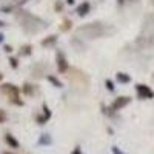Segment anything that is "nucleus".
Returning <instances> with one entry per match:
<instances>
[{
    "label": "nucleus",
    "mask_w": 154,
    "mask_h": 154,
    "mask_svg": "<svg viewBox=\"0 0 154 154\" xmlns=\"http://www.w3.org/2000/svg\"><path fill=\"white\" fill-rule=\"evenodd\" d=\"M42 114H38L37 117H35V122L38 123V125H45L51 117H53V112H51V109H49V106L46 105V103H43L42 105Z\"/></svg>",
    "instance_id": "nucleus-6"
},
{
    "label": "nucleus",
    "mask_w": 154,
    "mask_h": 154,
    "mask_svg": "<svg viewBox=\"0 0 154 154\" xmlns=\"http://www.w3.org/2000/svg\"><path fill=\"white\" fill-rule=\"evenodd\" d=\"M54 9L60 12V11H62V2H56V5H54Z\"/></svg>",
    "instance_id": "nucleus-23"
},
{
    "label": "nucleus",
    "mask_w": 154,
    "mask_h": 154,
    "mask_svg": "<svg viewBox=\"0 0 154 154\" xmlns=\"http://www.w3.org/2000/svg\"><path fill=\"white\" fill-rule=\"evenodd\" d=\"M117 3H119V6H123L125 5V0H117Z\"/></svg>",
    "instance_id": "nucleus-24"
},
{
    "label": "nucleus",
    "mask_w": 154,
    "mask_h": 154,
    "mask_svg": "<svg viewBox=\"0 0 154 154\" xmlns=\"http://www.w3.org/2000/svg\"><path fill=\"white\" fill-rule=\"evenodd\" d=\"M71 154H83V152H82V148H80V145H75V146L72 148Z\"/></svg>",
    "instance_id": "nucleus-18"
},
{
    "label": "nucleus",
    "mask_w": 154,
    "mask_h": 154,
    "mask_svg": "<svg viewBox=\"0 0 154 154\" xmlns=\"http://www.w3.org/2000/svg\"><path fill=\"white\" fill-rule=\"evenodd\" d=\"M57 40H59V35H56V34H51V35H48V37H45L43 40L40 42V45L42 46H54L56 43H57Z\"/></svg>",
    "instance_id": "nucleus-11"
},
{
    "label": "nucleus",
    "mask_w": 154,
    "mask_h": 154,
    "mask_svg": "<svg viewBox=\"0 0 154 154\" xmlns=\"http://www.w3.org/2000/svg\"><path fill=\"white\" fill-rule=\"evenodd\" d=\"M3 154H16V152H11V151H5Z\"/></svg>",
    "instance_id": "nucleus-28"
},
{
    "label": "nucleus",
    "mask_w": 154,
    "mask_h": 154,
    "mask_svg": "<svg viewBox=\"0 0 154 154\" xmlns=\"http://www.w3.org/2000/svg\"><path fill=\"white\" fill-rule=\"evenodd\" d=\"M89 11H91V3H89V2H82L79 6H77L75 14L79 16V17H85Z\"/></svg>",
    "instance_id": "nucleus-7"
},
{
    "label": "nucleus",
    "mask_w": 154,
    "mask_h": 154,
    "mask_svg": "<svg viewBox=\"0 0 154 154\" xmlns=\"http://www.w3.org/2000/svg\"><path fill=\"white\" fill-rule=\"evenodd\" d=\"M111 151H112V154H125V152H123V151H122L119 146H116V145L111 148Z\"/></svg>",
    "instance_id": "nucleus-19"
},
{
    "label": "nucleus",
    "mask_w": 154,
    "mask_h": 154,
    "mask_svg": "<svg viewBox=\"0 0 154 154\" xmlns=\"http://www.w3.org/2000/svg\"><path fill=\"white\" fill-rule=\"evenodd\" d=\"M0 93H2V94H6V96L9 97L11 102L20 99V89H19V86H16L14 83H8V82L3 83L2 86H0Z\"/></svg>",
    "instance_id": "nucleus-2"
},
{
    "label": "nucleus",
    "mask_w": 154,
    "mask_h": 154,
    "mask_svg": "<svg viewBox=\"0 0 154 154\" xmlns=\"http://www.w3.org/2000/svg\"><path fill=\"white\" fill-rule=\"evenodd\" d=\"M37 143L40 146H51L53 145V137H51L48 133H43V134H40V137H38Z\"/></svg>",
    "instance_id": "nucleus-9"
},
{
    "label": "nucleus",
    "mask_w": 154,
    "mask_h": 154,
    "mask_svg": "<svg viewBox=\"0 0 154 154\" xmlns=\"http://www.w3.org/2000/svg\"><path fill=\"white\" fill-rule=\"evenodd\" d=\"M2 79H3V74H2V72H0V82H2Z\"/></svg>",
    "instance_id": "nucleus-29"
},
{
    "label": "nucleus",
    "mask_w": 154,
    "mask_h": 154,
    "mask_svg": "<svg viewBox=\"0 0 154 154\" xmlns=\"http://www.w3.org/2000/svg\"><path fill=\"white\" fill-rule=\"evenodd\" d=\"M56 65H57L59 72H68L69 71L68 60H66L65 54H63L62 51H57V54H56Z\"/></svg>",
    "instance_id": "nucleus-5"
},
{
    "label": "nucleus",
    "mask_w": 154,
    "mask_h": 154,
    "mask_svg": "<svg viewBox=\"0 0 154 154\" xmlns=\"http://www.w3.org/2000/svg\"><path fill=\"white\" fill-rule=\"evenodd\" d=\"M22 91H23V94H25V96L31 97V96H34V94H35V86H34L32 83H29V82H25V83H23V86H22Z\"/></svg>",
    "instance_id": "nucleus-12"
},
{
    "label": "nucleus",
    "mask_w": 154,
    "mask_h": 154,
    "mask_svg": "<svg viewBox=\"0 0 154 154\" xmlns=\"http://www.w3.org/2000/svg\"><path fill=\"white\" fill-rule=\"evenodd\" d=\"M3 140L6 142V145L8 146H11V148H19L20 146V143H19V140L12 136L11 133H5V137H3Z\"/></svg>",
    "instance_id": "nucleus-8"
},
{
    "label": "nucleus",
    "mask_w": 154,
    "mask_h": 154,
    "mask_svg": "<svg viewBox=\"0 0 154 154\" xmlns=\"http://www.w3.org/2000/svg\"><path fill=\"white\" fill-rule=\"evenodd\" d=\"M66 3L68 5H74V0H66Z\"/></svg>",
    "instance_id": "nucleus-27"
},
{
    "label": "nucleus",
    "mask_w": 154,
    "mask_h": 154,
    "mask_svg": "<svg viewBox=\"0 0 154 154\" xmlns=\"http://www.w3.org/2000/svg\"><path fill=\"white\" fill-rule=\"evenodd\" d=\"M71 26H72V22H71L69 19H65V20L62 22V25H60V31L66 32V31H69V29H71Z\"/></svg>",
    "instance_id": "nucleus-15"
},
{
    "label": "nucleus",
    "mask_w": 154,
    "mask_h": 154,
    "mask_svg": "<svg viewBox=\"0 0 154 154\" xmlns=\"http://www.w3.org/2000/svg\"><path fill=\"white\" fill-rule=\"evenodd\" d=\"M131 103V97L130 96H119L117 99H114V102L111 103V109L114 111V112H117V111H120L122 108H125L126 105H130Z\"/></svg>",
    "instance_id": "nucleus-4"
},
{
    "label": "nucleus",
    "mask_w": 154,
    "mask_h": 154,
    "mask_svg": "<svg viewBox=\"0 0 154 154\" xmlns=\"http://www.w3.org/2000/svg\"><path fill=\"white\" fill-rule=\"evenodd\" d=\"M19 54L20 56H31L32 54V45H23L22 48H20V51H19Z\"/></svg>",
    "instance_id": "nucleus-14"
},
{
    "label": "nucleus",
    "mask_w": 154,
    "mask_h": 154,
    "mask_svg": "<svg viewBox=\"0 0 154 154\" xmlns=\"http://www.w3.org/2000/svg\"><path fill=\"white\" fill-rule=\"evenodd\" d=\"M136 91H137V97L142 99V100H146V99H152L154 97V91L148 85H143V83H137L136 85Z\"/></svg>",
    "instance_id": "nucleus-3"
},
{
    "label": "nucleus",
    "mask_w": 154,
    "mask_h": 154,
    "mask_svg": "<svg viewBox=\"0 0 154 154\" xmlns=\"http://www.w3.org/2000/svg\"><path fill=\"white\" fill-rule=\"evenodd\" d=\"M9 65H11L12 69H17V68H19V59H16V57H9Z\"/></svg>",
    "instance_id": "nucleus-17"
},
{
    "label": "nucleus",
    "mask_w": 154,
    "mask_h": 154,
    "mask_svg": "<svg viewBox=\"0 0 154 154\" xmlns=\"http://www.w3.org/2000/svg\"><path fill=\"white\" fill-rule=\"evenodd\" d=\"M46 79H48V82L53 85V86H56V88H63V83H62V80L60 79H57V77L54 75V74H48L46 75Z\"/></svg>",
    "instance_id": "nucleus-13"
},
{
    "label": "nucleus",
    "mask_w": 154,
    "mask_h": 154,
    "mask_svg": "<svg viewBox=\"0 0 154 154\" xmlns=\"http://www.w3.org/2000/svg\"><path fill=\"white\" fill-rule=\"evenodd\" d=\"M75 32L79 35H83L85 38H100V37L112 35L116 32V28L106 23L94 22V23H86L83 26H79Z\"/></svg>",
    "instance_id": "nucleus-1"
},
{
    "label": "nucleus",
    "mask_w": 154,
    "mask_h": 154,
    "mask_svg": "<svg viewBox=\"0 0 154 154\" xmlns=\"http://www.w3.org/2000/svg\"><path fill=\"white\" fill-rule=\"evenodd\" d=\"M105 86H106V89L109 93H112L114 89H116V86H114V82L111 80V79H105Z\"/></svg>",
    "instance_id": "nucleus-16"
},
{
    "label": "nucleus",
    "mask_w": 154,
    "mask_h": 154,
    "mask_svg": "<svg viewBox=\"0 0 154 154\" xmlns=\"http://www.w3.org/2000/svg\"><path fill=\"white\" fill-rule=\"evenodd\" d=\"M116 80H117V83H122V85H126L131 82V75L126 74L123 71H117V74H116Z\"/></svg>",
    "instance_id": "nucleus-10"
},
{
    "label": "nucleus",
    "mask_w": 154,
    "mask_h": 154,
    "mask_svg": "<svg viewBox=\"0 0 154 154\" xmlns=\"http://www.w3.org/2000/svg\"><path fill=\"white\" fill-rule=\"evenodd\" d=\"M3 51H5L6 54H11L14 49H12V46H11V45H5V46H3Z\"/></svg>",
    "instance_id": "nucleus-22"
},
{
    "label": "nucleus",
    "mask_w": 154,
    "mask_h": 154,
    "mask_svg": "<svg viewBox=\"0 0 154 154\" xmlns=\"http://www.w3.org/2000/svg\"><path fill=\"white\" fill-rule=\"evenodd\" d=\"M3 38H5V34H3V32H0V43L3 42Z\"/></svg>",
    "instance_id": "nucleus-25"
},
{
    "label": "nucleus",
    "mask_w": 154,
    "mask_h": 154,
    "mask_svg": "<svg viewBox=\"0 0 154 154\" xmlns=\"http://www.w3.org/2000/svg\"><path fill=\"white\" fill-rule=\"evenodd\" d=\"M5 120H6V112L0 108V123H3Z\"/></svg>",
    "instance_id": "nucleus-20"
},
{
    "label": "nucleus",
    "mask_w": 154,
    "mask_h": 154,
    "mask_svg": "<svg viewBox=\"0 0 154 154\" xmlns=\"http://www.w3.org/2000/svg\"><path fill=\"white\" fill-rule=\"evenodd\" d=\"M3 26H6V23L3 20H0V28H3Z\"/></svg>",
    "instance_id": "nucleus-26"
},
{
    "label": "nucleus",
    "mask_w": 154,
    "mask_h": 154,
    "mask_svg": "<svg viewBox=\"0 0 154 154\" xmlns=\"http://www.w3.org/2000/svg\"><path fill=\"white\" fill-rule=\"evenodd\" d=\"M0 11H2L3 14H9V12L12 11V8L11 6H2V8H0Z\"/></svg>",
    "instance_id": "nucleus-21"
}]
</instances>
